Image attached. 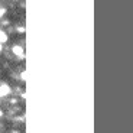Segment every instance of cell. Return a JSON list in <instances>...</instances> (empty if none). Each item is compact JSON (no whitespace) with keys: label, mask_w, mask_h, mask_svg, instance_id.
<instances>
[{"label":"cell","mask_w":133,"mask_h":133,"mask_svg":"<svg viewBox=\"0 0 133 133\" xmlns=\"http://www.w3.org/2000/svg\"><path fill=\"white\" fill-rule=\"evenodd\" d=\"M12 52H13V55H16L17 58H23L25 57V51L20 45H13V46H12Z\"/></svg>","instance_id":"6da1fadb"},{"label":"cell","mask_w":133,"mask_h":133,"mask_svg":"<svg viewBox=\"0 0 133 133\" xmlns=\"http://www.w3.org/2000/svg\"><path fill=\"white\" fill-rule=\"evenodd\" d=\"M10 93H12V90H10V87L7 85V84H2V85H0V98L7 97Z\"/></svg>","instance_id":"7a4b0ae2"},{"label":"cell","mask_w":133,"mask_h":133,"mask_svg":"<svg viewBox=\"0 0 133 133\" xmlns=\"http://www.w3.org/2000/svg\"><path fill=\"white\" fill-rule=\"evenodd\" d=\"M7 39H9V36H7V33L4 32V30L0 29V43H6Z\"/></svg>","instance_id":"3957f363"},{"label":"cell","mask_w":133,"mask_h":133,"mask_svg":"<svg viewBox=\"0 0 133 133\" xmlns=\"http://www.w3.org/2000/svg\"><path fill=\"white\" fill-rule=\"evenodd\" d=\"M20 78H22V81H26V71H22V74H20Z\"/></svg>","instance_id":"277c9868"},{"label":"cell","mask_w":133,"mask_h":133,"mask_svg":"<svg viewBox=\"0 0 133 133\" xmlns=\"http://www.w3.org/2000/svg\"><path fill=\"white\" fill-rule=\"evenodd\" d=\"M4 13H6V9L4 7H0V17H3Z\"/></svg>","instance_id":"5b68a950"},{"label":"cell","mask_w":133,"mask_h":133,"mask_svg":"<svg viewBox=\"0 0 133 133\" xmlns=\"http://www.w3.org/2000/svg\"><path fill=\"white\" fill-rule=\"evenodd\" d=\"M2 116H3V111H2V110H0V117H2Z\"/></svg>","instance_id":"8992f818"},{"label":"cell","mask_w":133,"mask_h":133,"mask_svg":"<svg viewBox=\"0 0 133 133\" xmlns=\"http://www.w3.org/2000/svg\"><path fill=\"white\" fill-rule=\"evenodd\" d=\"M2 49H3V46H2V43H0V52H2Z\"/></svg>","instance_id":"52a82bcc"}]
</instances>
